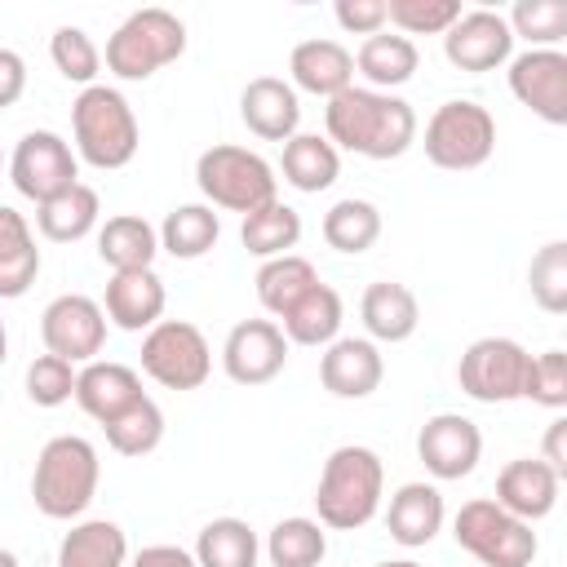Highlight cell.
Returning a JSON list of instances; mask_svg holds the SVG:
<instances>
[{"label":"cell","mask_w":567,"mask_h":567,"mask_svg":"<svg viewBox=\"0 0 567 567\" xmlns=\"http://www.w3.org/2000/svg\"><path fill=\"white\" fill-rule=\"evenodd\" d=\"M40 275V248L27 226V217L9 204H0V301L22 297Z\"/></svg>","instance_id":"cell-26"},{"label":"cell","mask_w":567,"mask_h":567,"mask_svg":"<svg viewBox=\"0 0 567 567\" xmlns=\"http://www.w3.org/2000/svg\"><path fill=\"white\" fill-rule=\"evenodd\" d=\"M527 288H532V301L545 310V315H563L567 310V244L563 239H549L532 266H527Z\"/></svg>","instance_id":"cell-40"},{"label":"cell","mask_w":567,"mask_h":567,"mask_svg":"<svg viewBox=\"0 0 567 567\" xmlns=\"http://www.w3.org/2000/svg\"><path fill=\"white\" fill-rule=\"evenodd\" d=\"M315 284H319V270H315L306 257L284 252V257L261 261V270H257V301H261L270 315L284 319V315H288Z\"/></svg>","instance_id":"cell-33"},{"label":"cell","mask_w":567,"mask_h":567,"mask_svg":"<svg viewBox=\"0 0 567 567\" xmlns=\"http://www.w3.org/2000/svg\"><path fill=\"white\" fill-rule=\"evenodd\" d=\"M509 93L545 124H567V53L527 49L509 58Z\"/></svg>","instance_id":"cell-13"},{"label":"cell","mask_w":567,"mask_h":567,"mask_svg":"<svg viewBox=\"0 0 567 567\" xmlns=\"http://www.w3.org/2000/svg\"><path fill=\"white\" fill-rule=\"evenodd\" d=\"M452 536L465 554H474L483 567H532L536 558V532L532 523L501 509L492 496H474L456 509Z\"/></svg>","instance_id":"cell-7"},{"label":"cell","mask_w":567,"mask_h":567,"mask_svg":"<svg viewBox=\"0 0 567 567\" xmlns=\"http://www.w3.org/2000/svg\"><path fill=\"white\" fill-rule=\"evenodd\" d=\"M416 456H421V465H425L434 478L452 483V478L474 474V465H478V456H483V434H478V425H474L470 416H461V412H439V416H430V421L421 425V434H416Z\"/></svg>","instance_id":"cell-16"},{"label":"cell","mask_w":567,"mask_h":567,"mask_svg":"<svg viewBox=\"0 0 567 567\" xmlns=\"http://www.w3.org/2000/svg\"><path fill=\"white\" fill-rule=\"evenodd\" d=\"M257 554H261L257 532L244 518H213L195 540L199 567H257Z\"/></svg>","instance_id":"cell-36"},{"label":"cell","mask_w":567,"mask_h":567,"mask_svg":"<svg viewBox=\"0 0 567 567\" xmlns=\"http://www.w3.org/2000/svg\"><path fill=\"white\" fill-rule=\"evenodd\" d=\"M0 567H18V554H13V549H4V545H0Z\"/></svg>","instance_id":"cell-50"},{"label":"cell","mask_w":567,"mask_h":567,"mask_svg":"<svg viewBox=\"0 0 567 567\" xmlns=\"http://www.w3.org/2000/svg\"><path fill=\"white\" fill-rule=\"evenodd\" d=\"M4 359H9V332H4V319H0V368H4Z\"/></svg>","instance_id":"cell-49"},{"label":"cell","mask_w":567,"mask_h":567,"mask_svg":"<svg viewBox=\"0 0 567 567\" xmlns=\"http://www.w3.org/2000/svg\"><path fill=\"white\" fill-rule=\"evenodd\" d=\"M297 239H301V213L288 208L284 199H270V204L252 208L239 226V244L261 261L284 257L288 248H297Z\"/></svg>","instance_id":"cell-32"},{"label":"cell","mask_w":567,"mask_h":567,"mask_svg":"<svg viewBox=\"0 0 567 567\" xmlns=\"http://www.w3.org/2000/svg\"><path fill=\"white\" fill-rule=\"evenodd\" d=\"M279 168H284V182H288L292 190L319 195V190H328V186L337 182L341 155H337V146H332L328 137H319V133H292V137L284 142Z\"/></svg>","instance_id":"cell-28"},{"label":"cell","mask_w":567,"mask_h":567,"mask_svg":"<svg viewBox=\"0 0 567 567\" xmlns=\"http://www.w3.org/2000/svg\"><path fill=\"white\" fill-rule=\"evenodd\" d=\"M443 53L456 71H470V75H483V71H496L509 62L514 53V35H509V22L492 9H470L461 13L447 31H443Z\"/></svg>","instance_id":"cell-15"},{"label":"cell","mask_w":567,"mask_h":567,"mask_svg":"<svg viewBox=\"0 0 567 567\" xmlns=\"http://www.w3.org/2000/svg\"><path fill=\"white\" fill-rule=\"evenodd\" d=\"M159 252V230L137 217V213H120V217H106L102 230H97V257L115 270H151Z\"/></svg>","instance_id":"cell-27"},{"label":"cell","mask_w":567,"mask_h":567,"mask_svg":"<svg viewBox=\"0 0 567 567\" xmlns=\"http://www.w3.org/2000/svg\"><path fill=\"white\" fill-rule=\"evenodd\" d=\"M97 447L80 434H58L35 456L31 501L44 518H80L97 492Z\"/></svg>","instance_id":"cell-4"},{"label":"cell","mask_w":567,"mask_h":567,"mask_svg":"<svg viewBox=\"0 0 567 567\" xmlns=\"http://www.w3.org/2000/svg\"><path fill=\"white\" fill-rule=\"evenodd\" d=\"M558 487H563V478L540 456H518L496 474V496L492 501L501 509H509L514 518L536 523L558 505Z\"/></svg>","instance_id":"cell-19"},{"label":"cell","mask_w":567,"mask_h":567,"mask_svg":"<svg viewBox=\"0 0 567 567\" xmlns=\"http://www.w3.org/2000/svg\"><path fill=\"white\" fill-rule=\"evenodd\" d=\"M461 18V0H385V22L399 35H443Z\"/></svg>","instance_id":"cell-42"},{"label":"cell","mask_w":567,"mask_h":567,"mask_svg":"<svg viewBox=\"0 0 567 567\" xmlns=\"http://www.w3.org/2000/svg\"><path fill=\"white\" fill-rule=\"evenodd\" d=\"M332 13H337V27L354 35H377L385 27V0H337Z\"/></svg>","instance_id":"cell-45"},{"label":"cell","mask_w":567,"mask_h":567,"mask_svg":"<svg viewBox=\"0 0 567 567\" xmlns=\"http://www.w3.org/2000/svg\"><path fill=\"white\" fill-rule=\"evenodd\" d=\"M71 133H75L80 159L102 168V173L124 168L142 146V128H137L128 97L120 89H106V84H89L71 102Z\"/></svg>","instance_id":"cell-3"},{"label":"cell","mask_w":567,"mask_h":567,"mask_svg":"<svg viewBox=\"0 0 567 567\" xmlns=\"http://www.w3.org/2000/svg\"><path fill=\"white\" fill-rule=\"evenodd\" d=\"M97 217H102L97 190L84 186V182H75V186H66L62 195L35 204V226H40V235L53 239V244H75V239H84V235L97 226Z\"/></svg>","instance_id":"cell-29"},{"label":"cell","mask_w":567,"mask_h":567,"mask_svg":"<svg viewBox=\"0 0 567 567\" xmlns=\"http://www.w3.org/2000/svg\"><path fill=\"white\" fill-rule=\"evenodd\" d=\"M288 71H292V89L332 102L354 84V53L337 40H301L288 58Z\"/></svg>","instance_id":"cell-22"},{"label":"cell","mask_w":567,"mask_h":567,"mask_svg":"<svg viewBox=\"0 0 567 567\" xmlns=\"http://www.w3.org/2000/svg\"><path fill=\"white\" fill-rule=\"evenodd\" d=\"M164 279L155 270H115L106 279V297H102V315L124 328V332H142L155 328L164 315Z\"/></svg>","instance_id":"cell-20"},{"label":"cell","mask_w":567,"mask_h":567,"mask_svg":"<svg viewBox=\"0 0 567 567\" xmlns=\"http://www.w3.org/2000/svg\"><path fill=\"white\" fill-rule=\"evenodd\" d=\"M523 399L563 412L567 408V354L563 350H540L527 359V377H523Z\"/></svg>","instance_id":"cell-43"},{"label":"cell","mask_w":567,"mask_h":567,"mask_svg":"<svg viewBox=\"0 0 567 567\" xmlns=\"http://www.w3.org/2000/svg\"><path fill=\"white\" fill-rule=\"evenodd\" d=\"M416 66H421V53H416V44L408 40V35H399V31H377V35H368L363 44H359V53H354V71L368 80V89H377V93H390V89H399V84H408L412 75H416Z\"/></svg>","instance_id":"cell-25"},{"label":"cell","mask_w":567,"mask_h":567,"mask_svg":"<svg viewBox=\"0 0 567 567\" xmlns=\"http://www.w3.org/2000/svg\"><path fill=\"white\" fill-rule=\"evenodd\" d=\"M239 120L248 124L252 137L261 142H288L301 124V102L297 89L279 75H257L239 93Z\"/></svg>","instance_id":"cell-18"},{"label":"cell","mask_w":567,"mask_h":567,"mask_svg":"<svg viewBox=\"0 0 567 567\" xmlns=\"http://www.w3.org/2000/svg\"><path fill=\"white\" fill-rule=\"evenodd\" d=\"M381 487H385V470L381 456L363 443H346L323 461L319 487H315V509L323 527L332 532H359L377 518L381 509Z\"/></svg>","instance_id":"cell-2"},{"label":"cell","mask_w":567,"mask_h":567,"mask_svg":"<svg viewBox=\"0 0 567 567\" xmlns=\"http://www.w3.org/2000/svg\"><path fill=\"white\" fill-rule=\"evenodd\" d=\"M372 567H421V563H412V558H394V563H372Z\"/></svg>","instance_id":"cell-51"},{"label":"cell","mask_w":567,"mask_h":567,"mask_svg":"<svg viewBox=\"0 0 567 567\" xmlns=\"http://www.w3.org/2000/svg\"><path fill=\"white\" fill-rule=\"evenodd\" d=\"M186 53V27L168 9L128 13L106 40V71L120 80H151Z\"/></svg>","instance_id":"cell-6"},{"label":"cell","mask_w":567,"mask_h":567,"mask_svg":"<svg viewBox=\"0 0 567 567\" xmlns=\"http://www.w3.org/2000/svg\"><path fill=\"white\" fill-rule=\"evenodd\" d=\"M288 363V337L275 319H244L221 346V368L235 385H266Z\"/></svg>","instance_id":"cell-14"},{"label":"cell","mask_w":567,"mask_h":567,"mask_svg":"<svg viewBox=\"0 0 567 567\" xmlns=\"http://www.w3.org/2000/svg\"><path fill=\"white\" fill-rule=\"evenodd\" d=\"M323 239L328 248L346 252V257H359L368 252L377 239H381V213L372 199H337L328 213H323Z\"/></svg>","instance_id":"cell-35"},{"label":"cell","mask_w":567,"mask_h":567,"mask_svg":"<svg viewBox=\"0 0 567 567\" xmlns=\"http://www.w3.org/2000/svg\"><path fill=\"white\" fill-rule=\"evenodd\" d=\"M124 558H128V536L111 518L75 523L58 545V567H124Z\"/></svg>","instance_id":"cell-30"},{"label":"cell","mask_w":567,"mask_h":567,"mask_svg":"<svg viewBox=\"0 0 567 567\" xmlns=\"http://www.w3.org/2000/svg\"><path fill=\"white\" fill-rule=\"evenodd\" d=\"M540 461H545L558 478H567V421H563V416H554V421H549L545 443H540Z\"/></svg>","instance_id":"cell-47"},{"label":"cell","mask_w":567,"mask_h":567,"mask_svg":"<svg viewBox=\"0 0 567 567\" xmlns=\"http://www.w3.org/2000/svg\"><path fill=\"white\" fill-rule=\"evenodd\" d=\"M527 350L514 337H478L465 346L456 363V381L474 403H514L523 399V377H527Z\"/></svg>","instance_id":"cell-10"},{"label":"cell","mask_w":567,"mask_h":567,"mask_svg":"<svg viewBox=\"0 0 567 567\" xmlns=\"http://www.w3.org/2000/svg\"><path fill=\"white\" fill-rule=\"evenodd\" d=\"M195 182L208 199V208H230V213H252L270 199H279V177L275 168L248 151V146H208L199 159H195Z\"/></svg>","instance_id":"cell-5"},{"label":"cell","mask_w":567,"mask_h":567,"mask_svg":"<svg viewBox=\"0 0 567 567\" xmlns=\"http://www.w3.org/2000/svg\"><path fill=\"white\" fill-rule=\"evenodd\" d=\"M102 430H106V443H111L120 456H146V452H155L159 439H164V412H159L155 399L142 394L128 412H120V416L106 421Z\"/></svg>","instance_id":"cell-38"},{"label":"cell","mask_w":567,"mask_h":567,"mask_svg":"<svg viewBox=\"0 0 567 567\" xmlns=\"http://www.w3.org/2000/svg\"><path fill=\"white\" fill-rule=\"evenodd\" d=\"M27 93V62L13 49H0V111Z\"/></svg>","instance_id":"cell-46"},{"label":"cell","mask_w":567,"mask_h":567,"mask_svg":"<svg viewBox=\"0 0 567 567\" xmlns=\"http://www.w3.org/2000/svg\"><path fill=\"white\" fill-rule=\"evenodd\" d=\"M328 554V532L315 518H279L266 536L270 567H319Z\"/></svg>","instance_id":"cell-37"},{"label":"cell","mask_w":567,"mask_h":567,"mask_svg":"<svg viewBox=\"0 0 567 567\" xmlns=\"http://www.w3.org/2000/svg\"><path fill=\"white\" fill-rule=\"evenodd\" d=\"M385 377V359L368 337H337L319 359V381L337 399H368Z\"/></svg>","instance_id":"cell-17"},{"label":"cell","mask_w":567,"mask_h":567,"mask_svg":"<svg viewBox=\"0 0 567 567\" xmlns=\"http://www.w3.org/2000/svg\"><path fill=\"white\" fill-rule=\"evenodd\" d=\"M27 399L35 408H58V403L75 399V363H66L58 354H35L27 368Z\"/></svg>","instance_id":"cell-44"},{"label":"cell","mask_w":567,"mask_h":567,"mask_svg":"<svg viewBox=\"0 0 567 567\" xmlns=\"http://www.w3.org/2000/svg\"><path fill=\"white\" fill-rule=\"evenodd\" d=\"M142 399V377L128 368V363H102V359H93V363H84L80 372H75V403L97 421V425H106V421H115L120 412H128L133 403Z\"/></svg>","instance_id":"cell-21"},{"label":"cell","mask_w":567,"mask_h":567,"mask_svg":"<svg viewBox=\"0 0 567 567\" xmlns=\"http://www.w3.org/2000/svg\"><path fill=\"white\" fill-rule=\"evenodd\" d=\"M492 151H496V120L487 106H478L470 97L443 102L425 120V159L434 168L470 173V168H483L492 159Z\"/></svg>","instance_id":"cell-8"},{"label":"cell","mask_w":567,"mask_h":567,"mask_svg":"<svg viewBox=\"0 0 567 567\" xmlns=\"http://www.w3.org/2000/svg\"><path fill=\"white\" fill-rule=\"evenodd\" d=\"M142 372L164 390H199L213 372V350L195 323L159 319L142 337Z\"/></svg>","instance_id":"cell-9"},{"label":"cell","mask_w":567,"mask_h":567,"mask_svg":"<svg viewBox=\"0 0 567 567\" xmlns=\"http://www.w3.org/2000/svg\"><path fill=\"white\" fill-rule=\"evenodd\" d=\"M385 527H390V540H399L403 549L430 545L443 527V492L434 483H403L390 496Z\"/></svg>","instance_id":"cell-23"},{"label":"cell","mask_w":567,"mask_h":567,"mask_svg":"<svg viewBox=\"0 0 567 567\" xmlns=\"http://www.w3.org/2000/svg\"><path fill=\"white\" fill-rule=\"evenodd\" d=\"M133 567H199V563H195V554L182 549V545H146V549L133 558Z\"/></svg>","instance_id":"cell-48"},{"label":"cell","mask_w":567,"mask_h":567,"mask_svg":"<svg viewBox=\"0 0 567 567\" xmlns=\"http://www.w3.org/2000/svg\"><path fill=\"white\" fill-rule=\"evenodd\" d=\"M328 142L354 151L363 159H399L416 142V111L394 93H377L368 84H350L323 106Z\"/></svg>","instance_id":"cell-1"},{"label":"cell","mask_w":567,"mask_h":567,"mask_svg":"<svg viewBox=\"0 0 567 567\" xmlns=\"http://www.w3.org/2000/svg\"><path fill=\"white\" fill-rule=\"evenodd\" d=\"M341 297L337 288H328L323 279L284 315L279 332L288 337V346H332L337 332H341Z\"/></svg>","instance_id":"cell-31"},{"label":"cell","mask_w":567,"mask_h":567,"mask_svg":"<svg viewBox=\"0 0 567 567\" xmlns=\"http://www.w3.org/2000/svg\"><path fill=\"white\" fill-rule=\"evenodd\" d=\"M505 22H509V35H523L532 49H558L567 40V4L563 0H518Z\"/></svg>","instance_id":"cell-39"},{"label":"cell","mask_w":567,"mask_h":567,"mask_svg":"<svg viewBox=\"0 0 567 567\" xmlns=\"http://www.w3.org/2000/svg\"><path fill=\"white\" fill-rule=\"evenodd\" d=\"M217 235H221V221L208 204H177L159 226V248L177 261H195L217 244Z\"/></svg>","instance_id":"cell-34"},{"label":"cell","mask_w":567,"mask_h":567,"mask_svg":"<svg viewBox=\"0 0 567 567\" xmlns=\"http://www.w3.org/2000/svg\"><path fill=\"white\" fill-rule=\"evenodd\" d=\"M359 315H363V328L372 341H385V346H399L416 332L421 323V306L412 297L408 284H394V279H377L368 284L363 301H359Z\"/></svg>","instance_id":"cell-24"},{"label":"cell","mask_w":567,"mask_h":567,"mask_svg":"<svg viewBox=\"0 0 567 567\" xmlns=\"http://www.w3.org/2000/svg\"><path fill=\"white\" fill-rule=\"evenodd\" d=\"M40 337H44V354H58L66 363H93L106 346V315L84 292L53 297L40 315Z\"/></svg>","instance_id":"cell-12"},{"label":"cell","mask_w":567,"mask_h":567,"mask_svg":"<svg viewBox=\"0 0 567 567\" xmlns=\"http://www.w3.org/2000/svg\"><path fill=\"white\" fill-rule=\"evenodd\" d=\"M49 58H53V66H58L62 80L84 84V89L102 71V53H97V44H93V35L84 27H58L53 40H49Z\"/></svg>","instance_id":"cell-41"},{"label":"cell","mask_w":567,"mask_h":567,"mask_svg":"<svg viewBox=\"0 0 567 567\" xmlns=\"http://www.w3.org/2000/svg\"><path fill=\"white\" fill-rule=\"evenodd\" d=\"M9 177H13L18 195L44 204V199H53V195H62L66 186L80 182V164H75V151L66 146L62 133H53V128H31V133H22V142L13 146Z\"/></svg>","instance_id":"cell-11"}]
</instances>
